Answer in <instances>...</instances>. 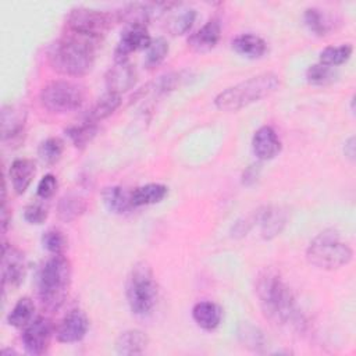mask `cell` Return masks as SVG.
Masks as SVG:
<instances>
[{
  "mask_svg": "<svg viewBox=\"0 0 356 356\" xmlns=\"http://www.w3.org/2000/svg\"><path fill=\"white\" fill-rule=\"evenodd\" d=\"M254 291L264 317L273 324L299 331L305 327V317L296 299L277 270L271 267L261 270L257 274Z\"/></svg>",
  "mask_w": 356,
  "mask_h": 356,
  "instance_id": "6da1fadb",
  "label": "cell"
},
{
  "mask_svg": "<svg viewBox=\"0 0 356 356\" xmlns=\"http://www.w3.org/2000/svg\"><path fill=\"white\" fill-rule=\"evenodd\" d=\"M99 44L100 40L65 32L50 44L47 50L49 64L63 75L82 76L92 70Z\"/></svg>",
  "mask_w": 356,
  "mask_h": 356,
  "instance_id": "7a4b0ae2",
  "label": "cell"
},
{
  "mask_svg": "<svg viewBox=\"0 0 356 356\" xmlns=\"http://www.w3.org/2000/svg\"><path fill=\"white\" fill-rule=\"evenodd\" d=\"M280 86V76L274 72H261L238 82L214 97V106L220 111H238L273 95Z\"/></svg>",
  "mask_w": 356,
  "mask_h": 356,
  "instance_id": "3957f363",
  "label": "cell"
},
{
  "mask_svg": "<svg viewBox=\"0 0 356 356\" xmlns=\"http://www.w3.org/2000/svg\"><path fill=\"white\" fill-rule=\"evenodd\" d=\"M71 281V264L63 254H53L39 270L38 295L46 310L54 312L61 307Z\"/></svg>",
  "mask_w": 356,
  "mask_h": 356,
  "instance_id": "277c9868",
  "label": "cell"
},
{
  "mask_svg": "<svg viewBox=\"0 0 356 356\" xmlns=\"http://www.w3.org/2000/svg\"><path fill=\"white\" fill-rule=\"evenodd\" d=\"M352 257V248L341 239V234L335 228L318 232L306 249L309 264L320 270H338L349 264Z\"/></svg>",
  "mask_w": 356,
  "mask_h": 356,
  "instance_id": "5b68a950",
  "label": "cell"
},
{
  "mask_svg": "<svg viewBox=\"0 0 356 356\" xmlns=\"http://www.w3.org/2000/svg\"><path fill=\"white\" fill-rule=\"evenodd\" d=\"M125 295L128 306L135 316L145 317L153 312L159 289L153 270L147 263L139 261L132 267L127 280Z\"/></svg>",
  "mask_w": 356,
  "mask_h": 356,
  "instance_id": "8992f818",
  "label": "cell"
},
{
  "mask_svg": "<svg viewBox=\"0 0 356 356\" xmlns=\"http://www.w3.org/2000/svg\"><path fill=\"white\" fill-rule=\"evenodd\" d=\"M40 104L50 113L65 114L78 110L85 102V89L82 85L57 79L46 83L39 93Z\"/></svg>",
  "mask_w": 356,
  "mask_h": 356,
  "instance_id": "52a82bcc",
  "label": "cell"
},
{
  "mask_svg": "<svg viewBox=\"0 0 356 356\" xmlns=\"http://www.w3.org/2000/svg\"><path fill=\"white\" fill-rule=\"evenodd\" d=\"M114 21V13L111 14L102 10L76 7L72 8L67 15L65 32L102 42L103 36L113 26Z\"/></svg>",
  "mask_w": 356,
  "mask_h": 356,
  "instance_id": "ba28073f",
  "label": "cell"
},
{
  "mask_svg": "<svg viewBox=\"0 0 356 356\" xmlns=\"http://www.w3.org/2000/svg\"><path fill=\"white\" fill-rule=\"evenodd\" d=\"M53 337V324L44 316L35 317L24 327L22 345L25 352L33 356H39L47 352Z\"/></svg>",
  "mask_w": 356,
  "mask_h": 356,
  "instance_id": "9c48e42d",
  "label": "cell"
},
{
  "mask_svg": "<svg viewBox=\"0 0 356 356\" xmlns=\"http://www.w3.org/2000/svg\"><path fill=\"white\" fill-rule=\"evenodd\" d=\"M26 275L25 254L15 246L4 243L1 254V278L3 288H18Z\"/></svg>",
  "mask_w": 356,
  "mask_h": 356,
  "instance_id": "30bf717a",
  "label": "cell"
},
{
  "mask_svg": "<svg viewBox=\"0 0 356 356\" xmlns=\"http://www.w3.org/2000/svg\"><path fill=\"white\" fill-rule=\"evenodd\" d=\"M26 111L17 104H4L1 107V139L3 142L19 145L25 136Z\"/></svg>",
  "mask_w": 356,
  "mask_h": 356,
  "instance_id": "8fae6325",
  "label": "cell"
},
{
  "mask_svg": "<svg viewBox=\"0 0 356 356\" xmlns=\"http://www.w3.org/2000/svg\"><path fill=\"white\" fill-rule=\"evenodd\" d=\"M152 42L149 31L145 25H128L114 50V60H128L131 53L147 49Z\"/></svg>",
  "mask_w": 356,
  "mask_h": 356,
  "instance_id": "7c38bea8",
  "label": "cell"
},
{
  "mask_svg": "<svg viewBox=\"0 0 356 356\" xmlns=\"http://www.w3.org/2000/svg\"><path fill=\"white\" fill-rule=\"evenodd\" d=\"M88 328L89 320L86 314L79 309H74L60 320L56 327V338L63 343H75L86 335Z\"/></svg>",
  "mask_w": 356,
  "mask_h": 356,
  "instance_id": "4fadbf2b",
  "label": "cell"
},
{
  "mask_svg": "<svg viewBox=\"0 0 356 356\" xmlns=\"http://www.w3.org/2000/svg\"><path fill=\"white\" fill-rule=\"evenodd\" d=\"M254 218L256 224L260 227L261 238L270 241L285 228L288 213L281 206H263L254 211Z\"/></svg>",
  "mask_w": 356,
  "mask_h": 356,
  "instance_id": "5bb4252c",
  "label": "cell"
},
{
  "mask_svg": "<svg viewBox=\"0 0 356 356\" xmlns=\"http://www.w3.org/2000/svg\"><path fill=\"white\" fill-rule=\"evenodd\" d=\"M104 83L107 92L117 95L128 92L136 83L135 67L128 60H114L113 67H110L104 75Z\"/></svg>",
  "mask_w": 356,
  "mask_h": 356,
  "instance_id": "9a60e30c",
  "label": "cell"
},
{
  "mask_svg": "<svg viewBox=\"0 0 356 356\" xmlns=\"http://www.w3.org/2000/svg\"><path fill=\"white\" fill-rule=\"evenodd\" d=\"M252 149L254 156L261 160H271L281 152V140L275 129L270 125L260 127L252 138Z\"/></svg>",
  "mask_w": 356,
  "mask_h": 356,
  "instance_id": "2e32d148",
  "label": "cell"
},
{
  "mask_svg": "<svg viewBox=\"0 0 356 356\" xmlns=\"http://www.w3.org/2000/svg\"><path fill=\"white\" fill-rule=\"evenodd\" d=\"M220 39H221V25L218 19L213 18V19H209L206 24H203L197 31H195L188 38V46L197 53H206L214 49L220 42Z\"/></svg>",
  "mask_w": 356,
  "mask_h": 356,
  "instance_id": "e0dca14e",
  "label": "cell"
},
{
  "mask_svg": "<svg viewBox=\"0 0 356 356\" xmlns=\"http://www.w3.org/2000/svg\"><path fill=\"white\" fill-rule=\"evenodd\" d=\"M156 17L153 3H131L122 8L114 11V18L117 22H124L128 25H145Z\"/></svg>",
  "mask_w": 356,
  "mask_h": 356,
  "instance_id": "ac0fdd59",
  "label": "cell"
},
{
  "mask_svg": "<svg viewBox=\"0 0 356 356\" xmlns=\"http://www.w3.org/2000/svg\"><path fill=\"white\" fill-rule=\"evenodd\" d=\"M192 318L206 331H214L222 320V309L211 300H200L192 307Z\"/></svg>",
  "mask_w": 356,
  "mask_h": 356,
  "instance_id": "d6986e66",
  "label": "cell"
},
{
  "mask_svg": "<svg viewBox=\"0 0 356 356\" xmlns=\"http://www.w3.org/2000/svg\"><path fill=\"white\" fill-rule=\"evenodd\" d=\"M36 172L35 163L31 159H15L8 170V177L15 193L22 195L31 185Z\"/></svg>",
  "mask_w": 356,
  "mask_h": 356,
  "instance_id": "ffe728a7",
  "label": "cell"
},
{
  "mask_svg": "<svg viewBox=\"0 0 356 356\" xmlns=\"http://www.w3.org/2000/svg\"><path fill=\"white\" fill-rule=\"evenodd\" d=\"M149 345V339L146 334L140 330L131 328L124 332H121L115 339V352L122 356H132V355H140L146 350Z\"/></svg>",
  "mask_w": 356,
  "mask_h": 356,
  "instance_id": "44dd1931",
  "label": "cell"
},
{
  "mask_svg": "<svg viewBox=\"0 0 356 356\" xmlns=\"http://www.w3.org/2000/svg\"><path fill=\"white\" fill-rule=\"evenodd\" d=\"M235 53L246 58H260L267 53V42L254 33H241L231 42Z\"/></svg>",
  "mask_w": 356,
  "mask_h": 356,
  "instance_id": "7402d4cb",
  "label": "cell"
},
{
  "mask_svg": "<svg viewBox=\"0 0 356 356\" xmlns=\"http://www.w3.org/2000/svg\"><path fill=\"white\" fill-rule=\"evenodd\" d=\"M102 199L107 210L114 214H127L135 209L131 202V192L118 185L106 186L102 192Z\"/></svg>",
  "mask_w": 356,
  "mask_h": 356,
  "instance_id": "603a6c76",
  "label": "cell"
},
{
  "mask_svg": "<svg viewBox=\"0 0 356 356\" xmlns=\"http://www.w3.org/2000/svg\"><path fill=\"white\" fill-rule=\"evenodd\" d=\"M303 21L307 29L318 38L330 35V32L334 29V25H335L332 17L327 14L324 10L317 7L306 8L303 13Z\"/></svg>",
  "mask_w": 356,
  "mask_h": 356,
  "instance_id": "cb8c5ba5",
  "label": "cell"
},
{
  "mask_svg": "<svg viewBox=\"0 0 356 356\" xmlns=\"http://www.w3.org/2000/svg\"><path fill=\"white\" fill-rule=\"evenodd\" d=\"M168 193V188L163 184H146L135 188L131 192V202L134 207L149 206L160 203Z\"/></svg>",
  "mask_w": 356,
  "mask_h": 356,
  "instance_id": "d4e9b609",
  "label": "cell"
},
{
  "mask_svg": "<svg viewBox=\"0 0 356 356\" xmlns=\"http://www.w3.org/2000/svg\"><path fill=\"white\" fill-rule=\"evenodd\" d=\"M120 106H121V95H117L113 92H106L90 107V110L86 114V120L97 124V122L103 121L104 118L110 117Z\"/></svg>",
  "mask_w": 356,
  "mask_h": 356,
  "instance_id": "484cf974",
  "label": "cell"
},
{
  "mask_svg": "<svg viewBox=\"0 0 356 356\" xmlns=\"http://www.w3.org/2000/svg\"><path fill=\"white\" fill-rule=\"evenodd\" d=\"M97 129L99 128H97L96 122H92V121L85 118L82 122L70 125L68 128H65L64 132L75 147L82 149V147H85L86 145H89L92 142V139L97 134Z\"/></svg>",
  "mask_w": 356,
  "mask_h": 356,
  "instance_id": "4316f807",
  "label": "cell"
},
{
  "mask_svg": "<svg viewBox=\"0 0 356 356\" xmlns=\"http://www.w3.org/2000/svg\"><path fill=\"white\" fill-rule=\"evenodd\" d=\"M238 338L245 348L253 352L261 353L267 348V338L264 337V332L250 323H242L239 325Z\"/></svg>",
  "mask_w": 356,
  "mask_h": 356,
  "instance_id": "83f0119b",
  "label": "cell"
},
{
  "mask_svg": "<svg viewBox=\"0 0 356 356\" xmlns=\"http://www.w3.org/2000/svg\"><path fill=\"white\" fill-rule=\"evenodd\" d=\"M86 210V203L76 195H65L57 203V216L64 222L79 218Z\"/></svg>",
  "mask_w": 356,
  "mask_h": 356,
  "instance_id": "f1b7e54d",
  "label": "cell"
},
{
  "mask_svg": "<svg viewBox=\"0 0 356 356\" xmlns=\"http://www.w3.org/2000/svg\"><path fill=\"white\" fill-rule=\"evenodd\" d=\"M196 19V11L193 8H179L172 11L167 19L165 29L172 36H179L186 33Z\"/></svg>",
  "mask_w": 356,
  "mask_h": 356,
  "instance_id": "f546056e",
  "label": "cell"
},
{
  "mask_svg": "<svg viewBox=\"0 0 356 356\" xmlns=\"http://www.w3.org/2000/svg\"><path fill=\"white\" fill-rule=\"evenodd\" d=\"M35 305L31 298L24 296L17 300L14 307L7 314V323L15 328H24L33 320Z\"/></svg>",
  "mask_w": 356,
  "mask_h": 356,
  "instance_id": "4dcf8cb0",
  "label": "cell"
},
{
  "mask_svg": "<svg viewBox=\"0 0 356 356\" xmlns=\"http://www.w3.org/2000/svg\"><path fill=\"white\" fill-rule=\"evenodd\" d=\"M353 53V47L349 43L339 44V46H327L320 51V61L328 67H338L345 64Z\"/></svg>",
  "mask_w": 356,
  "mask_h": 356,
  "instance_id": "1f68e13d",
  "label": "cell"
},
{
  "mask_svg": "<svg viewBox=\"0 0 356 356\" xmlns=\"http://www.w3.org/2000/svg\"><path fill=\"white\" fill-rule=\"evenodd\" d=\"M338 78V71L334 67H328L321 63L309 65L306 70V81L314 86H327L335 82Z\"/></svg>",
  "mask_w": 356,
  "mask_h": 356,
  "instance_id": "d6a6232c",
  "label": "cell"
},
{
  "mask_svg": "<svg viewBox=\"0 0 356 356\" xmlns=\"http://www.w3.org/2000/svg\"><path fill=\"white\" fill-rule=\"evenodd\" d=\"M63 153H64V142L57 136L44 139L38 149V154L40 160L47 165L56 164L61 159Z\"/></svg>",
  "mask_w": 356,
  "mask_h": 356,
  "instance_id": "836d02e7",
  "label": "cell"
},
{
  "mask_svg": "<svg viewBox=\"0 0 356 356\" xmlns=\"http://www.w3.org/2000/svg\"><path fill=\"white\" fill-rule=\"evenodd\" d=\"M168 54V43L164 38L159 36L156 39H152L149 47L146 49V54H145V60L143 64L147 70H153L156 67H159L164 58Z\"/></svg>",
  "mask_w": 356,
  "mask_h": 356,
  "instance_id": "e575fe53",
  "label": "cell"
},
{
  "mask_svg": "<svg viewBox=\"0 0 356 356\" xmlns=\"http://www.w3.org/2000/svg\"><path fill=\"white\" fill-rule=\"evenodd\" d=\"M42 245L51 254H63L67 248V238L58 228H49L42 235Z\"/></svg>",
  "mask_w": 356,
  "mask_h": 356,
  "instance_id": "d590c367",
  "label": "cell"
},
{
  "mask_svg": "<svg viewBox=\"0 0 356 356\" xmlns=\"http://www.w3.org/2000/svg\"><path fill=\"white\" fill-rule=\"evenodd\" d=\"M47 214H49L47 206H44V203H42V202L29 203L24 209V218L28 224H32V225L43 224L47 218Z\"/></svg>",
  "mask_w": 356,
  "mask_h": 356,
  "instance_id": "8d00e7d4",
  "label": "cell"
},
{
  "mask_svg": "<svg viewBox=\"0 0 356 356\" xmlns=\"http://www.w3.org/2000/svg\"><path fill=\"white\" fill-rule=\"evenodd\" d=\"M57 191V178L53 174H46L38 184L36 195L42 200L50 199Z\"/></svg>",
  "mask_w": 356,
  "mask_h": 356,
  "instance_id": "74e56055",
  "label": "cell"
},
{
  "mask_svg": "<svg viewBox=\"0 0 356 356\" xmlns=\"http://www.w3.org/2000/svg\"><path fill=\"white\" fill-rule=\"evenodd\" d=\"M260 171H261L260 163H253V164L248 165L242 172V184L246 186L253 185L257 181V178L260 177Z\"/></svg>",
  "mask_w": 356,
  "mask_h": 356,
  "instance_id": "f35d334b",
  "label": "cell"
},
{
  "mask_svg": "<svg viewBox=\"0 0 356 356\" xmlns=\"http://www.w3.org/2000/svg\"><path fill=\"white\" fill-rule=\"evenodd\" d=\"M343 154L349 161H355V136H349L343 143Z\"/></svg>",
  "mask_w": 356,
  "mask_h": 356,
  "instance_id": "ab89813d",
  "label": "cell"
},
{
  "mask_svg": "<svg viewBox=\"0 0 356 356\" xmlns=\"http://www.w3.org/2000/svg\"><path fill=\"white\" fill-rule=\"evenodd\" d=\"M10 220H11V211H8L7 202H6V192L3 191V206H1V227H3V231L7 229V227L10 224Z\"/></svg>",
  "mask_w": 356,
  "mask_h": 356,
  "instance_id": "60d3db41",
  "label": "cell"
},
{
  "mask_svg": "<svg viewBox=\"0 0 356 356\" xmlns=\"http://www.w3.org/2000/svg\"><path fill=\"white\" fill-rule=\"evenodd\" d=\"M1 355H17V352L14 349H3Z\"/></svg>",
  "mask_w": 356,
  "mask_h": 356,
  "instance_id": "b9f144b4",
  "label": "cell"
}]
</instances>
